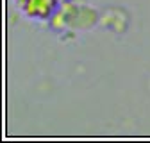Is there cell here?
<instances>
[{
  "instance_id": "obj_1",
  "label": "cell",
  "mask_w": 150,
  "mask_h": 143,
  "mask_svg": "<svg viewBox=\"0 0 150 143\" xmlns=\"http://www.w3.org/2000/svg\"><path fill=\"white\" fill-rule=\"evenodd\" d=\"M54 4H55V0H23L25 11L30 16H36V18L48 16L52 7H54Z\"/></svg>"
}]
</instances>
